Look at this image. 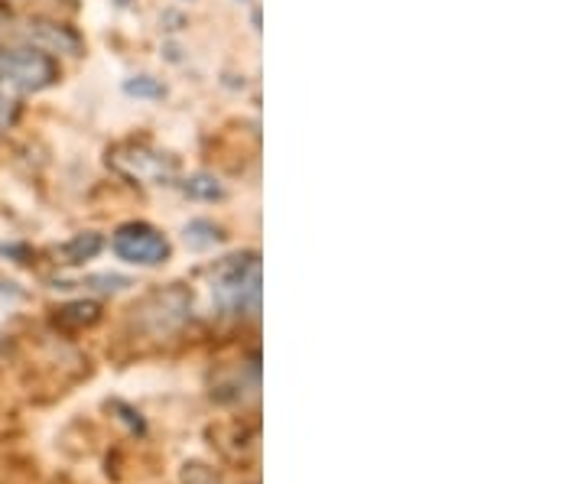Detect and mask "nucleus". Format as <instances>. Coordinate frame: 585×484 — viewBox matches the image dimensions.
I'll return each instance as SVG.
<instances>
[{
  "mask_svg": "<svg viewBox=\"0 0 585 484\" xmlns=\"http://www.w3.org/2000/svg\"><path fill=\"white\" fill-rule=\"evenodd\" d=\"M127 95H140V98H160L163 88L150 82V78H137V82H127Z\"/></svg>",
  "mask_w": 585,
  "mask_h": 484,
  "instance_id": "obj_8",
  "label": "nucleus"
},
{
  "mask_svg": "<svg viewBox=\"0 0 585 484\" xmlns=\"http://www.w3.org/2000/svg\"><path fill=\"white\" fill-rule=\"evenodd\" d=\"M182 241H186V247H192V251H208V247H215L221 241V231L212 221H192V225H186V231H182Z\"/></svg>",
  "mask_w": 585,
  "mask_h": 484,
  "instance_id": "obj_4",
  "label": "nucleus"
},
{
  "mask_svg": "<svg viewBox=\"0 0 585 484\" xmlns=\"http://www.w3.org/2000/svg\"><path fill=\"white\" fill-rule=\"evenodd\" d=\"M182 189H186L192 199H208V202L221 199V186H218L212 176H192Z\"/></svg>",
  "mask_w": 585,
  "mask_h": 484,
  "instance_id": "obj_6",
  "label": "nucleus"
},
{
  "mask_svg": "<svg viewBox=\"0 0 585 484\" xmlns=\"http://www.w3.org/2000/svg\"><path fill=\"white\" fill-rule=\"evenodd\" d=\"M215 303L225 312H257L260 306V264L254 254L231 257L212 283Z\"/></svg>",
  "mask_w": 585,
  "mask_h": 484,
  "instance_id": "obj_1",
  "label": "nucleus"
},
{
  "mask_svg": "<svg viewBox=\"0 0 585 484\" xmlns=\"http://www.w3.org/2000/svg\"><path fill=\"white\" fill-rule=\"evenodd\" d=\"M111 247L117 257L137 267H156L169 260V241L153 225H143V221H130V225L117 228Z\"/></svg>",
  "mask_w": 585,
  "mask_h": 484,
  "instance_id": "obj_3",
  "label": "nucleus"
},
{
  "mask_svg": "<svg viewBox=\"0 0 585 484\" xmlns=\"http://www.w3.org/2000/svg\"><path fill=\"white\" fill-rule=\"evenodd\" d=\"M59 78L56 62L39 49H7L0 52V88L17 91V95H30V91H43Z\"/></svg>",
  "mask_w": 585,
  "mask_h": 484,
  "instance_id": "obj_2",
  "label": "nucleus"
},
{
  "mask_svg": "<svg viewBox=\"0 0 585 484\" xmlns=\"http://www.w3.org/2000/svg\"><path fill=\"white\" fill-rule=\"evenodd\" d=\"M101 251V238L98 234H78L75 241H69L62 247L65 254V264H82V260H91Z\"/></svg>",
  "mask_w": 585,
  "mask_h": 484,
  "instance_id": "obj_5",
  "label": "nucleus"
},
{
  "mask_svg": "<svg viewBox=\"0 0 585 484\" xmlns=\"http://www.w3.org/2000/svg\"><path fill=\"white\" fill-rule=\"evenodd\" d=\"M98 319V306L95 303H75V306H65L59 312V322H75V325H91Z\"/></svg>",
  "mask_w": 585,
  "mask_h": 484,
  "instance_id": "obj_7",
  "label": "nucleus"
}]
</instances>
